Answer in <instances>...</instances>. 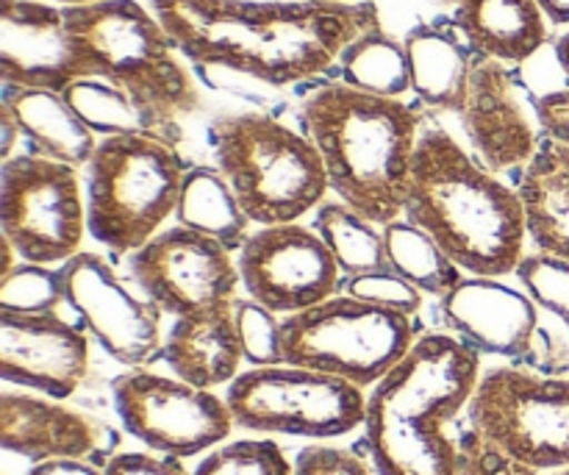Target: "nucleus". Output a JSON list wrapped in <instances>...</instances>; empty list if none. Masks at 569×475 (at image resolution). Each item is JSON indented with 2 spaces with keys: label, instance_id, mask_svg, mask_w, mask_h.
<instances>
[{
  "label": "nucleus",
  "instance_id": "f257e3e1",
  "mask_svg": "<svg viewBox=\"0 0 569 475\" xmlns=\"http://www.w3.org/2000/svg\"><path fill=\"white\" fill-rule=\"evenodd\" d=\"M176 48L203 70L267 87L311 81L339 65L350 42L381 28L370 0H150Z\"/></svg>",
  "mask_w": 569,
  "mask_h": 475
},
{
  "label": "nucleus",
  "instance_id": "f03ea898",
  "mask_svg": "<svg viewBox=\"0 0 569 475\" xmlns=\"http://www.w3.org/2000/svg\"><path fill=\"white\" fill-rule=\"evenodd\" d=\"M403 217L467 276L503 278L526 259L528 220L517 189L472 159L445 128H422Z\"/></svg>",
  "mask_w": 569,
  "mask_h": 475
},
{
  "label": "nucleus",
  "instance_id": "7ed1b4c3",
  "mask_svg": "<svg viewBox=\"0 0 569 475\" xmlns=\"http://www.w3.org/2000/svg\"><path fill=\"white\" fill-rule=\"evenodd\" d=\"M481 354L453 334H426L367 395L365 437L378 475H456L448 426L470 406Z\"/></svg>",
  "mask_w": 569,
  "mask_h": 475
},
{
  "label": "nucleus",
  "instance_id": "20e7f679",
  "mask_svg": "<svg viewBox=\"0 0 569 475\" xmlns=\"http://www.w3.org/2000/svg\"><path fill=\"white\" fill-rule=\"evenodd\" d=\"M298 117L342 204L381 228L403 217L422 133L420 111L331 81L300 103Z\"/></svg>",
  "mask_w": 569,
  "mask_h": 475
},
{
  "label": "nucleus",
  "instance_id": "39448f33",
  "mask_svg": "<svg viewBox=\"0 0 569 475\" xmlns=\"http://www.w3.org/2000/svg\"><path fill=\"white\" fill-rule=\"evenodd\" d=\"M64 17L98 78L142 106L167 142H181L178 117L198 109L200 92L156 11L137 0H98L64 6Z\"/></svg>",
  "mask_w": 569,
  "mask_h": 475
},
{
  "label": "nucleus",
  "instance_id": "423d86ee",
  "mask_svg": "<svg viewBox=\"0 0 569 475\" xmlns=\"http://www.w3.org/2000/svg\"><path fill=\"white\" fill-rule=\"evenodd\" d=\"M217 170L250 222L283 226L320 209L331 189L326 165L303 131L264 111H237L211 122Z\"/></svg>",
  "mask_w": 569,
  "mask_h": 475
},
{
  "label": "nucleus",
  "instance_id": "0eeeda50",
  "mask_svg": "<svg viewBox=\"0 0 569 475\" xmlns=\"http://www.w3.org/2000/svg\"><path fill=\"white\" fill-rule=\"evenodd\" d=\"M187 167L176 145L148 133L103 137L87 165V228L114 254H137L176 215Z\"/></svg>",
  "mask_w": 569,
  "mask_h": 475
},
{
  "label": "nucleus",
  "instance_id": "6e6552de",
  "mask_svg": "<svg viewBox=\"0 0 569 475\" xmlns=\"http://www.w3.org/2000/svg\"><path fill=\"white\" fill-rule=\"evenodd\" d=\"M283 365L328 373L376 387L415 345L411 317L350 295H333L311 309L281 317Z\"/></svg>",
  "mask_w": 569,
  "mask_h": 475
},
{
  "label": "nucleus",
  "instance_id": "1a4fd4ad",
  "mask_svg": "<svg viewBox=\"0 0 569 475\" xmlns=\"http://www.w3.org/2000/svg\"><path fill=\"white\" fill-rule=\"evenodd\" d=\"M226 404L248 432L333 439L365 426L367 395L328 373L276 365L239 373L228 384Z\"/></svg>",
  "mask_w": 569,
  "mask_h": 475
},
{
  "label": "nucleus",
  "instance_id": "9d476101",
  "mask_svg": "<svg viewBox=\"0 0 569 475\" xmlns=\"http://www.w3.org/2000/svg\"><path fill=\"white\" fill-rule=\"evenodd\" d=\"M467 420L472 432L533 471L569 467V378L492 367L481 373Z\"/></svg>",
  "mask_w": 569,
  "mask_h": 475
},
{
  "label": "nucleus",
  "instance_id": "9b49d317",
  "mask_svg": "<svg viewBox=\"0 0 569 475\" xmlns=\"http://www.w3.org/2000/svg\"><path fill=\"white\" fill-rule=\"evenodd\" d=\"M0 228L20 261L64 265L81 254L87 195L78 170L37 154H17L0 167Z\"/></svg>",
  "mask_w": 569,
  "mask_h": 475
},
{
  "label": "nucleus",
  "instance_id": "f8f14e48",
  "mask_svg": "<svg viewBox=\"0 0 569 475\" xmlns=\"http://www.w3.org/2000/svg\"><path fill=\"white\" fill-rule=\"evenodd\" d=\"M111 398L122 428L133 439L176 459L209 454L237 426L226 398L148 367L117 376Z\"/></svg>",
  "mask_w": 569,
  "mask_h": 475
},
{
  "label": "nucleus",
  "instance_id": "ddd939ff",
  "mask_svg": "<svg viewBox=\"0 0 569 475\" xmlns=\"http://www.w3.org/2000/svg\"><path fill=\"white\" fill-rule=\"evenodd\" d=\"M59 273L67 306L111 359L131 370H144L164 356V311L144 295H133L103 256L81 250Z\"/></svg>",
  "mask_w": 569,
  "mask_h": 475
},
{
  "label": "nucleus",
  "instance_id": "4468645a",
  "mask_svg": "<svg viewBox=\"0 0 569 475\" xmlns=\"http://www.w3.org/2000/svg\"><path fill=\"white\" fill-rule=\"evenodd\" d=\"M128 267L144 298L172 317L233 304L242 284L231 250L183 226L156 234Z\"/></svg>",
  "mask_w": 569,
  "mask_h": 475
},
{
  "label": "nucleus",
  "instance_id": "2eb2a0df",
  "mask_svg": "<svg viewBox=\"0 0 569 475\" xmlns=\"http://www.w3.org/2000/svg\"><path fill=\"white\" fill-rule=\"evenodd\" d=\"M237 265L248 298L283 317L333 298L342 287V270L328 245L300 222L253 231Z\"/></svg>",
  "mask_w": 569,
  "mask_h": 475
},
{
  "label": "nucleus",
  "instance_id": "dca6fc26",
  "mask_svg": "<svg viewBox=\"0 0 569 475\" xmlns=\"http://www.w3.org/2000/svg\"><path fill=\"white\" fill-rule=\"evenodd\" d=\"M0 78L3 87L64 92L98 72L72 33L64 6L0 0Z\"/></svg>",
  "mask_w": 569,
  "mask_h": 475
},
{
  "label": "nucleus",
  "instance_id": "f3484780",
  "mask_svg": "<svg viewBox=\"0 0 569 475\" xmlns=\"http://www.w3.org/2000/svg\"><path fill=\"white\" fill-rule=\"evenodd\" d=\"M89 373V339L59 311H0V376L6 384L67 400Z\"/></svg>",
  "mask_w": 569,
  "mask_h": 475
},
{
  "label": "nucleus",
  "instance_id": "a211bd4d",
  "mask_svg": "<svg viewBox=\"0 0 569 475\" xmlns=\"http://www.w3.org/2000/svg\"><path fill=\"white\" fill-rule=\"evenodd\" d=\"M461 128L489 172L522 170L537 154L545 133L537 131L520 98L509 65L472 56L470 83L459 109Z\"/></svg>",
  "mask_w": 569,
  "mask_h": 475
},
{
  "label": "nucleus",
  "instance_id": "6ab92c4d",
  "mask_svg": "<svg viewBox=\"0 0 569 475\" xmlns=\"http://www.w3.org/2000/svg\"><path fill=\"white\" fill-rule=\"evenodd\" d=\"M442 315L461 343L511 362H528L542 323V311L526 289L483 276L461 278L442 298Z\"/></svg>",
  "mask_w": 569,
  "mask_h": 475
},
{
  "label": "nucleus",
  "instance_id": "aec40b11",
  "mask_svg": "<svg viewBox=\"0 0 569 475\" xmlns=\"http://www.w3.org/2000/svg\"><path fill=\"white\" fill-rule=\"evenodd\" d=\"M0 445L9 456H20L31 465L50 459L98 465L109 451V432L59 400L6 389L0 395Z\"/></svg>",
  "mask_w": 569,
  "mask_h": 475
},
{
  "label": "nucleus",
  "instance_id": "412c9836",
  "mask_svg": "<svg viewBox=\"0 0 569 475\" xmlns=\"http://www.w3.org/2000/svg\"><path fill=\"white\" fill-rule=\"evenodd\" d=\"M161 359L172 376L200 389L214 393L217 387L231 384L244 362L233 304L176 317L164 337Z\"/></svg>",
  "mask_w": 569,
  "mask_h": 475
},
{
  "label": "nucleus",
  "instance_id": "4be33fe9",
  "mask_svg": "<svg viewBox=\"0 0 569 475\" xmlns=\"http://www.w3.org/2000/svg\"><path fill=\"white\" fill-rule=\"evenodd\" d=\"M467 48L503 65H522L548 39L537 0H445Z\"/></svg>",
  "mask_w": 569,
  "mask_h": 475
},
{
  "label": "nucleus",
  "instance_id": "5701e85b",
  "mask_svg": "<svg viewBox=\"0 0 569 475\" xmlns=\"http://www.w3.org/2000/svg\"><path fill=\"white\" fill-rule=\"evenodd\" d=\"M3 109L14 117L31 154L61 161L70 167H87L98 150V133L76 115L61 92L48 89L3 87Z\"/></svg>",
  "mask_w": 569,
  "mask_h": 475
},
{
  "label": "nucleus",
  "instance_id": "b1692460",
  "mask_svg": "<svg viewBox=\"0 0 569 475\" xmlns=\"http://www.w3.org/2000/svg\"><path fill=\"white\" fill-rule=\"evenodd\" d=\"M526 206L528 239L539 254L569 265V148L545 133L517 181Z\"/></svg>",
  "mask_w": 569,
  "mask_h": 475
},
{
  "label": "nucleus",
  "instance_id": "393cba45",
  "mask_svg": "<svg viewBox=\"0 0 569 475\" xmlns=\"http://www.w3.org/2000/svg\"><path fill=\"white\" fill-rule=\"evenodd\" d=\"M411 92L426 106L459 115L472 70V50L437 26H415L403 39Z\"/></svg>",
  "mask_w": 569,
  "mask_h": 475
},
{
  "label": "nucleus",
  "instance_id": "a878e982",
  "mask_svg": "<svg viewBox=\"0 0 569 475\" xmlns=\"http://www.w3.org/2000/svg\"><path fill=\"white\" fill-rule=\"evenodd\" d=\"M517 278L539 306V311L559 323L556 331L539 328L528 365L542 376L569 373V265L537 250L520 261Z\"/></svg>",
  "mask_w": 569,
  "mask_h": 475
},
{
  "label": "nucleus",
  "instance_id": "bb28decb",
  "mask_svg": "<svg viewBox=\"0 0 569 475\" xmlns=\"http://www.w3.org/2000/svg\"><path fill=\"white\" fill-rule=\"evenodd\" d=\"M178 226L214 239L239 254L250 239V217L239 206L231 184L214 167H189L176 209Z\"/></svg>",
  "mask_w": 569,
  "mask_h": 475
},
{
  "label": "nucleus",
  "instance_id": "cd10ccee",
  "mask_svg": "<svg viewBox=\"0 0 569 475\" xmlns=\"http://www.w3.org/2000/svg\"><path fill=\"white\" fill-rule=\"evenodd\" d=\"M315 228L328 245L345 278L367 276V273L392 270L387 259L383 228L361 217L342 200L322 204L315 215Z\"/></svg>",
  "mask_w": 569,
  "mask_h": 475
},
{
  "label": "nucleus",
  "instance_id": "c85d7f7f",
  "mask_svg": "<svg viewBox=\"0 0 569 475\" xmlns=\"http://www.w3.org/2000/svg\"><path fill=\"white\" fill-rule=\"evenodd\" d=\"M383 239H387L389 267L415 284L422 295L445 298L467 276L422 228H417L406 217L383 226Z\"/></svg>",
  "mask_w": 569,
  "mask_h": 475
},
{
  "label": "nucleus",
  "instance_id": "c756f323",
  "mask_svg": "<svg viewBox=\"0 0 569 475\" xmlns=\"http://www.w3.org/2000/svg\"><path fill=\"white\" fill-rule=\"evenodd\" d=\"M339 72L348 87L361 92L378 95V98H403L411 92V72L406 44L400 39L389 37L383 28L361 33L356 42L339 59Z\"/></svg>",
  "mask_w": 569,
  "mask_h": 475
},
{
  "label": "nucleus",
  "instance_id": "7c9ffc66",
  "mask_svg": "<svg viewBox=\"0 0 569 475\" xmlns=\"http://www.w3.org/2000/svg\"><path fill=\"white\" fill-rule=\"evenodd\" d=\"M61 95L100 139L117 137V133H148V137L164 139V133L150 120L148 111L103 78H83V81L67 87Z\"/></svg>",
  "mask_w": 569,
  "mask_h": 475
},
{
  "label": "nucleus",
  "instance_id": "2f4dec72",
  "mask_svg": "<svg viewBox=\"0 0 569 475\" xmlns=\"http://www.w3.org/2000/svg\"><path fill=\"white\" fill-rule=\"evenodd\" d=\"M67 306L64 284L59 267L17 261L6 276H0V311L17 315H53Z\"/></svg>",
  "mask_w": 569,
  "mask_h": 475
},
{
  "label": "nucleus",
  "instance_id": "473e14b6",
  "mask_svg": "<svg viewBox=\"0 0 569 475\" xmlns=\"http://www.w3.org/2000/svg\"><path fill=\"white\" fill-rule=\"evenodd\" d=\"M192 475H295V462L272 439H233L203 454Z\"/></svg>",
  "mask_w": 569,
  "mask_h": 475
},
{
  "label": "nucleus",
  "instance_id": "72a5a7b5",
  "mask_svg": "<svg viewBox=\"0 0 569 475\" xmlns=\"http://www.w3.org/2000/svg\"><path fill=\"white\" fill-rule=\"evenodd\" d=\"M233 317H237L239 343H242L244 362L250 367H276L283 365L281 320L276 311L256 304L253 298L233 300Z\"/></svg>",
  "mask_w": 569,
  "mask_h": 475
},
{
  "label": "nucleus",
  "instance_id": "f704fd0d",
  "mask_svg": "<svg viewBox=\"0 0 569 475\" xmlns=\"http://www.w3.org/2000/svg\"><path fill=\"white\" fill-rule=\"evenodd\" d=\"M342 295H350L365 304L381 306V309L398 311V315H417L422 306V293L415 284L406 281L395 270L367 273V276L342 278Z\"/></svg>",
  "mask_w": 569,
  "mask_h": 475
},
{
  "label": "nucleus",
  "instance_id": "c9c22d12",
  "mask_svg": "<svg viewBox=\"0 0 569 475\" xmlns=\"http://www.w3.org/2000/svg\"><path fill=\"white\" fill-rule=\"evenodd\" d=\"M456 475H545L467 428L456 439Z\"/></svg>",
  "mask_w": 569,
  "mask_h": 475
},
{
  "label": "nucleus",
  "instance_id": "e433bc0d",
  "mask_svg": "<svg viewBox=\"0 0 569 475\" xmlns=\"http://www.w3.org/2000/svg\"><path fill=\"white\" fill-rule=\"evenodd\" d=\"M295 475H372L365 459L337 445H309L295 456Z\"/></svg>",
  "mask_w": 569,
  "mask_h": 475
},
{
  "label": "nucleus",
  "instance_id": "4c0bfd02",
  "mask_svg": "<svg viewBox=\"0 0 569 475\" xmlns=\"http://www.w3.org/2000/svg\"><path fill=\"white\" fill-rule=\"evenodd\" d=\"M103 475H192L181 459L156 451H122L103 465Z\"/></svg>",
  "mask_w": 569,
  "mask_h": 475
},
{
  "label": "nucleus",
  "instance_id": "58836bf2",
  "mask_svg": "<svg viewBox=\"0 0 569 475\" xmlns=\"http://www.w3.org/2000/svg\"><path fill=\"white\" fill-rule=\"evenodd\" d=\"M537 122L542 133L569 148V87L542 95L537 100Z\"/></svg>",
  "mask_w": 569,
  "mask_h": 475
},
{
  "label": "nucleus",
  "instance_id": "ea45409f",
  "mask_svg": "<svg viewBox=\"0 0 569 475\" xmlns=\"http://www.w3.org/2000/svg\"><path fill=\"white\" fill-rule=\"evenodd\" d=\"M22 475H103L94 462L83 459H50L31 465Z\"/></svg>",
  "mask_w": 569,
  "mask_h": 475
},
{
  "label": "nucleus",
  "instance_id": "a19ab883",
  "mask_svg": "<svg viewBox=\"0 0 569 475\" xmlns=\"http://www.w3.org/2000/svg\"><path fill=\"white\" fill-rule=\"evenodd\" d=\"M20 126H17L14 117L9 115V109L0 106V156H3V161L14 156V142H20Z\"/></svg>",
  "mask_w": 569,
  "mask_h": 475
},
{
  "label": "nucleus",
  "instance_id": "79ce46f5",
  "mask_svg": "<svg viewBox=\"0 0 569 475\" xmlns=\"http://www.w3.org/2000/svg\"><path fill=\"white\" fill-rule=\"evenodd\" d=\"M545 20L553 26H569V0H537Z\"/></svg>",
  "mask_w": 569,
  "mask_h": 475
},
{
  "label": "nucleus",
  "instance_id": "37998d69",
  "mask_svg": "<svg viewBox=\"0 0 569 475\" xmlns=\"http://www.w3.org/2000/svg\"><path fill=\"white\" fill-rule=\"evenodd\" d=\"M556 59H559V67L565 70V76L569 81V31L561 33V37L556 39Z\"/></svg>",
  "mask_w": 569,
  "mask_h": 475
},
{
  "label": "nucleus",
  "instance_id": "c03bdc74",
  "mask_svg": "<svg viewBox=\"0 0 569 475\" xmlns=\"http://www.w3.org/2000/svg\"><path fill=\"white\" fill-rule=\"evenodd\" d=\"M48 3H56V6H87V3H98V0H48Z\"/></svg>",
  "mask_w": 569,
  "mask_h": 475
},
{
  "label": "nucleus",
  "instance_id": "a18cd8bd",
  "mask_svg": "<svg viewBox=\"0 0 569 475\" xmlns=\"http://www.w3.org/2000/svg\"><path fill=\"white\" fill-rule=\"evenodd\" d=\"M545 475H569V467H565V471H556V473H545Z\"/></svg>",
  "mask_w": 569,
  "mask_h": 475
},
{
  "label": "nucleus",
  "instance_id": "49530a36",
  "mask_svg": "<svg viewBox=\"0 0 569 475\" xmlns=\"http://www.w3.org/2000/svg\"><path fill=\"white\" fill-rule=\"evenodd\" d=\"M339 3H356V0H339Z\"/></svg>",
  "mask_w": 569,
  "mask_h": 475
}]
</instances>
